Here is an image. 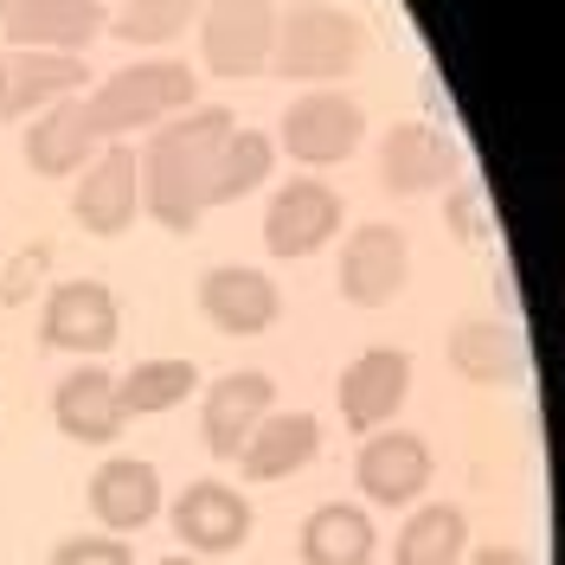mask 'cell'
<instances>
[{
    "label": "cell",
    "mask_w": 565,
    "mask_h": 565,
    "mask_svg": "<svg viewBox=\"0 0 565 565\" xmlns=\"http://www.w3.org/2000/svg\"><path fill=\"white\" fill-rule=\"evenodd\" d=\"M232 109H180L174 122H161L148 148H136V174H141V212L168 232H193L212 206V168L218 148L232 136Z\"/></svg>",
    "instance_id": "6da1fadb"
},
{
    "label": "cell",
    "mask_w": 565,
    "mask_h": 565,
    "mask_svg": "<svg viewBox=\"0 0 565 565\" xmlns=\"http://www.w3.org/2000/svg\"><path fill=\"white\" fill-rule=\"evenodd\" d=\"M193 97H200L193 65H180V58H141V65L109 71L90 97H77V109H84V122H90L97 141H116V136H129V129L174 122L180 109H193Z\"/></svg>",
    "instance_id": "7a4b0ae2"
},
{
    "label": "cell",
    "mask_w": 565,
    "mask_h": 565,
    "mask_svg": "<svg viewBox=\"0 0 565 565\" xmlns=\"http://www.w3.org/2000/svg\"><path fill=\"white\" fill-rule=\"evenodd\" d=\"M360 52H366V33H360V20L341 13V7H296L289 20H277V45H270V65L282 77H296V84H328V77H348L360 65Z\"/></svg>",
    "instance_id": "3957f363"
},
{
    "label": "cell",
    "mask_w": 565,
    "mask_h": 565,
    "mask_svg": "<svg viewBox=\"0 0 565 565\" xmlns=\"http://www.w3.org/2000/svg\"><path fill=\"white\" fill-rule=\"evenodd\" d=\"M122 334V302L116 289L97 277H71V282H52L45 302H39V341L52 353H109Z\"/></svg>",
    "instance_id": "277c9868"
},
{
    "label": "cell",
    "mask_w": 565,
    "mask_h": 565,
    "mask_svg": "<svg viewBox=\"0 0 565 565\" xmlns=\"http://www.w3.org/2000/svg\"><path fill=\"white\" fill-rule=\"evenodd\" d=\"M277 7L270 0H206L200 7V58L212 77H250L270 65Z\"/></svg>",
    "instance_id": "5b68a950"
},
{
    "label": "cell",
    "mask_w": 565,
    "mask_h": 565,
    "mask_svg": "<svg viewBox=\"0 0 565 565\" xmlns=\"http://www.w3.org/2000/svg\"><path fill=\"white\" fill-rule=\"evenodd\" d=\"M360 148V104L341 97V90H309L282 109V136H277V154L302 161L309 174L316 168H334Z\"/></svg>",
    "instance_id": "8992f818"
},
{
    "label": "cell",
    "mask_w": 565,
    "mask_h": 565,
    "mask_svg": "<svg viewBox=\"0 0 565 565\" xmlns=\"http://www.w3.org/2000/svg\"><path fill=\"white\" fill-rule=\"evenodd\" d=\"M71 212L90 238H122L141 212V174H136V148L109 141L90 154V168L77 174V193H71Z\"/></svg>",
    "instance_id": "52a82bcc"
},
{
    "label": "cell",
    "mask_w": 565,
    "mask_h": 565,
    "mask_svg": "<svg viewBox=\"0 0 565 565\" xmlns=\"http://www.w3.org/2000/svg\"><path fill=\"white\" fill-rule=\"evenodd\" d=\"M430 476H437V462H430V444H424L418 430H373V437H360V457H353V482L366 501H380V508H405V501H418L430 489Z\"/></svg>",
    "instance_id": "ba28073f"
},
{
    "label": "cell",
    "mask_w": 565,
    "mask_h": 565,
    "mask_svg": "<svg viewBox=\"0 0 565 565\" xmlns=\"http://www.w3.org/2000/svg\"><path fill=\"white\" fill-rule=\"evenodd\" d=\"M334 232H341V193L316 174H296L289 186H277V200L264 212L270 257H316Z\"/></svg>",
    "instance_id": "9c48e42d"
},
{
    "label": "cell",
    "mask_w": 565,
    "mask_h": 565,
    "mask_svg": "<svg viewBox=\"0 0 565 565\" xmlns=\"http://www.w3.org/2000/svg\"><path fill=\"white\" fill-rule=\"evenodd\" d=\"M405 392H412V360L398 348H366L341 373V418L353 437H373L405 412Z\"/></svg>",
    "instance_id": "30bf717a"
},
{
    "label": "cell",
    "mask_w": 565,
    "mask_h": 565,
    "mask_svg": "<svg viewBox=\"0 0 565 565\" xmlns=\"http://www.w3.org/2000/svg\"><path fill=\"white\" fill-rule=\"evenodd\" d=\"M412 277V245H405V232L398 225H360L348 245H341V296H348L353 309H380L392 302L398 289Z\"/></svg>",
    "instance_id": "8fae6325"
},
{
    "label": "cell",
    "mask_w": 565,
    "mask_h": 565,
    "mask_svg": "<svg viewBox=\"0 0 565 565\" xmlns=\"http://www.w3.org/2000/svg\"><path fill=\"white\" fill-rule=\"evenodd\" d=\"M90 84L77 52H0V122H20L65 104Z\"/></svg>",
    "instance_id": "7c38bea8"
},
{
    "label": "cell",
    "mask_w": 565,
    "mask_h": 565,
    "mask_svg": "<svg viewBox=\"0 0 565 565\" xmlns=\"http://www.w3.org/2000/svg\"><path fill=\"white\" fill-rule=\"evenodd\" d=\"M277 412V380L270 373H225L212 380L206 412H200V444H206L218 462H232L245 450V437Z\"/></svg>",
    "instance_id": "4fadbf2b"
},
{
    "label": "cell",
    "mask_w": 565,
    "mask_h": 565,
    "mask_svg": "<svg viewBox=\"0 0 565 565\" xmlns=\"http://www.w3.org/2000/svg\"><path fill=\"white\" fill-rule=\"evenodd\" d=\"M200 316L218 334H264L282 316V289L250 264H218L200 277Z\"/></svg>",
    "instance_id": "5bb4252c"
},
{
    "label": "cell",
    "mask_w": 565,
    "mask_h": 565,
    "mask_svg": "<svg viewBox=\"0 0 565 565\" xmlns=\"http://www.w3.org/2000/svg\"><path fill=\"white\" fill-rule=\"evenodd\" d=\"M168 521H174L180 546L218 559V553H238L250 540V501L232 489V482H193V489H180Z\"/></svg>",
    "instance_id": "9a60e30c"
},
{
    "label": "cell",
    "mask_w": 565,
    "mask_h": 565,
    "mask_svg": "<svg viewBox=\"0 0 565 565\" xmlns=\"http://www.w3.org/2000/svg\"><path fill=\"white\" fill-rule=\"evenodd\" d=\"M0 26L20 52H84L104 33V0H13Z\"/></svg>",
    "instance_id": "2e32d148"
},
{
    "label": "cell",
    "mask_w": 565,
    "mask_h": 565,
    "mask_svg": "<svg viewBox=\"0 0 565 565\" xmlns=\"http://www.w3.org/2000/svg\"><path fill=\"white\" fill-rule=\"evenodd\" d=\"M52 418H58V430H65L71 444H116L122 424H129L122 392H116V373H104V366L65 373L58 392H52Z\"/></svg>",
    "instance_id": "e0dca14e"
},
{
    "label": "cell",
    "mask_w": 565,
    "mask_h": 565,
    "mask_svg": "<svg viewBox=\"0 0 565 565\" xmlns=\"http://www.w3.org/2000/svg\"><path fill=\"white\" fill-rule=\"evenodd\" d=\"M316 457H321V424L309 412H270L232 462L245 469V482H289L296 469H309Z\"/></svg>",
    "instance_id": "ac0fdd59"
},
{
    "label": "cell",
    "mask_w": 565,
    "mask_h": 565,
    "mask_svg": "<svg viewBox=\"0 0 565 565\" xmlns=\"http://www.w3.org/2000/svg\"><path fill=\"white\" fill-rule=\"evenodd\" d=\"M90 514H97L104 533H116V540L141 533L154 514H161V482H154V469H148L141 457L97 462V476H90Z\"/></svg>",
    "instance_id": "d6986e66"
},
{
    "label": "cell",
    "mask_w": 565,
    "mask_h": 565,
    "mask_svg": "<svg viewBox=\"0 0 565 565\" xmlns=\"http://www.w3.org/2000/svg\"><path fill=\"white\" fill-rule=\"evenodd\" d=\"M380 180L386 193H430L457 180V148L450 136H437L430 122H398L380 148Z\"/></svg>",
    "instance_id": "ffe728a7"
},
{
    "label": "cell",
    "mask_w": 565,
    "mask_h": 565,
    "mask_svg": "<svg viewBox=\"0 0 565 565\" xmlns=\"http://www.w3.org/2000/svg\"><path fill=\"white\" fill-rule=\"evenodd\" d=\"M450 366L469 386H514L527 373V348L508 321H457L450 328Z\"/></svg>",
    "instance_id": "44dd1931"
},
{
    "label": "cell",
    "mask_w": 565,
    "mask_h": 565,
    "mask_svg": "<svg viewBox=\"0 0 565 565\" xmlns=\"http://www.w3.org/2000/svg\"><path fill=\"white\" fill-rule=\"evenodd\" d=\"M97 148H104V141L90 136V122H84L77 97H65V104H52V109H39L33 116V129H26V168L45 174V180L84 174Z\"/></svg>",
    "instance_id": "7402d4cb"
},
{
    "label": "cell",
    "mask_w": 565,
    "mask_h": 565,
    "mask_svg": "<svg viewBox=\"0 0 565 565\" xmlns=\"http://www.w3.org/2000/svg\"><path fill=\"white\" fill-rule=\"evenodd\" d=\"M373 546L380 527L353 501H328L302 521V565H373Z\"/></svg>",
    "instance_id": "603a6c76"
},
{
    "label": "cell",
    "mask_w": 565,
    "mask_h": 565,
    "mask_svg": "<svg viewBox=\"0 0 565 565\" xmlns=\"http://www.w3.org/2000/svg\"><path fill=\"white\" fill-rule=\"evenodd\" d=\"M462 546H469V521H462V508L430 501V508H418V514L405 521L398 546H392V565H457Z\"/></svg>",
    "instance_id": "cb8c5ba5"
},
{
    "label": "cell",
    "mask_w": 565,
    "mask_h": 565,
    "mask_svg": "<svg viewBox=\"0 0 565 565\" xmlns=\"http://www.w3.org/2000/svg\"><path fill=\"white\" fill-rule=\"evenodd\" d=\"M277 161H282V154H277V141L264 136V129H232L225 148H218V168H212V206L257 193V186L270 180Z\"/></svg>",
    "instance_id": "d4e9b609"
},
{
    "label": "cell",
    "mask_w": 565,
    "mask_h": 565,
    "mask_svg": "<svg viewBox=\"0 0 565 565\" xmlns=\"http://www.w3.org/2000/svg\"><path fill=\"white\" fill-rule=\"evenodd\" d=\"M200 386V373H193V360H136L116 392H122V412L129 418H154V412H174L180 398H193Z\"/></svg>",
    "instance_id": "484cf974"
},
{
    "label": "cell",
    "mask_w": 565,
    "mask_h": 565,
    "mask_svg": "<svg viewBox=\"0 0 565 565\" xmlns=\"http://www.w3.org/2000/svg\"><path fill=\"white\" fill-rule=\"evenodd\" d=\"M200 7H206V0H122L116 39H129V45H174V39L200 20Z\"/></svg>",
    "instance_id": "4316f807"
},
{
    "label": "cell",
    "mask_w": 565,
    "mask_h": 565,
    "mask_svg": "<svg viewBox=\"0 0 565 565\" xmlns=\"http://www.w3.org/2000/svg\"><path fill=\"white\" fill-rule=\"evenodd\" d=\"M45 565H136V553H129V540H116V533H77V540H65Z\"/></svg>",
    "instance_id": "83f0119b"
},
{
    "label": "cell",
    "mask_w": 565,
    "mask_h": 565,
    "mask_svg": "<svg viewBox=\"0 0 565 565\" xmlns=\"http://www.w3.org/2000/svg\"><path fill=\"white\" fill-rule=\"evenodd\" d=\"M444 218H450V232H457L462 245H489V238H494L489 206H482V193H476V186H450V206H444Z\"/></svg>",
    "instance_id": "f1b7e54d"
},
{
    "label": "cell",
    "mask_w": 565,
    "mask_h": 565,
    "mask_svg": "<svg viewBox=\"0 0 565 565\" xmlns=\"http://www.w3.org/2000/svg\"><path fill=\"white\" fill-rule=\"evenodd\" d=\"M45 264H52V250H45V245H26V250H20V264L0 277V302H26V296L39 289V277H45Z\"/></svg>",
    "instance_id": "f546056e"
},
{
    "label": "cell",
    "mask_w": 565,
    "mask_h": 565,
    "mask_svg": "<svg viewBox=\"0 0 565 565\" xmlns=\"http://www.w3.org/2000/svg\"><path fill=\"white\" fill-rule=\"evenodd\" d=\"M469 565H533V559L521 553V546H482V553H476Z\"/></svg>",
    "instance_id": "4dcf8cb0"
},
{
    "label": "cell",
    "mask_w": 565,
    "mask_h": 565,
    "mask_svg": "<svg viewBox=\"0 0 565 565\" xmlns=\"http://www.w3.org/2000/svg\"><path fill=\"white\" fill-rule=\"evenodd\" d=\"M154 565H200V559H186V553H174V559H154Z\"/></svg>",
    "instance_id": "1f68e13d"
},
{
    "label": "cell",
    "mask_w": 565,
    "mask_h": 565,
    "mask_svg": "<svg viewBox=\"0 0 565 565\" xmlns=\"http://www.w3.org/2000/svg\"><path fill=\"white\" fill-rule=\"evenodd\" d=\"M7 7H13V0H0V20H7Z\"/></svg>",
    "instance_id": "d6a6232c"
}]
</instances>
